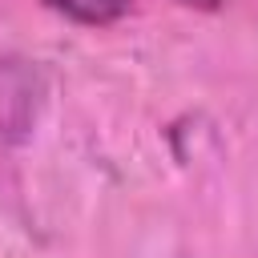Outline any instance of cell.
<instances>
[{"label": "cell", "mask_w": 258, "mask_h": 258, "mask_svg": "<svg viewBox=\"0 0 258 258\" xmlns=\"http://www.w3.org/2000/svg\"><path fill=\"white\" fill-rule=\"evenodd\" d=\"M44 4L77 24H113L129 8V0H44Z\"/></svg>", "instance_id": "6da1fadb"}]
</instances>
